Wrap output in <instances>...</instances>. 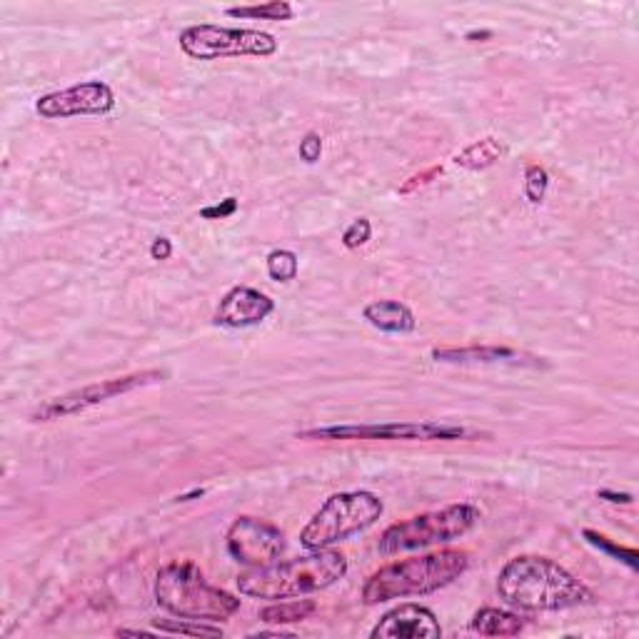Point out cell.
<instances>
[{"instance_id": "6da1fadb", "label": "cell", "mask_w": 639, "mask_h": 639, "mask_svg": "<svg viewBox=\"0 0 639 639\" xmlns=\"http://www.w3.org/2000/svg\"><path fill=\"white\" fill-rule=\"evenodd\" d=\"M497 595L520 612H560L592 605L595 595L550 557L520 555L502 567Z\"/></svg>"}, {"instance_id": "7a4b0ae2", "label": "cell", "mask_w": 639, "mask_h": 639, "mask_svg": "<svg viewBox=\"0 0 639 639\" xmlns=\"http://www.w3.org/2000/svg\"><path fill=\"white\" fill-rule=\"evenodd\" d=\"M347 575V557L337 550H313V555L290 562L253 567L238 577L240 595L258 600H290L325 590Z\"/></svg>"}, {"instance_id": "3957f363", "label": "cell", "mask_w": 639, "mask_h": 639, "mask_svg": "<svg viewBox=\"0 0 639 639\" xmlns=\"http://www.w3.org/2000/svg\"><path fill=\"white\" fill-rule=\"evenodd\" d=\"M467 567H470V555L462 550H442L425 557L390 562L370 575L362 587V600L365 605H380V602L402 600V597L432 595L465 575Z\"/></svg>"}, {"instance_id": "277c9868", "label": "cell", "mask_w": 639, "mask_h": 639, "mask_svg": "<svg viewBox=\"0 0 639 639\" xmlns=\"http://www.w3.org/2000/svg\"><path fill=\"white\" fill-rule=\"evenodd\" d=\"M155 600L163 610L188 620L220 622L240 610V600L230 592L208 585L193 562H173L155 580Z\"/></svg>"}, {"instance_id": "5b68a950", "label": "cell", "mask_w": 639, "mask_h": 639, "mask_svg": "<svg viewBox=\"0 0 639 639\" xmlns=\"http://www.w3.org/2000/svg\"><path fill=\"white\" fill-rule=\"evenodd\" d=\"M382 512H385V505L372 492H335L322 502L320 510L310 517L305 530L300 532V545L310 552L327 550V547L375 525Z\"/></svg>"}, {"instance_id": "8992f818", "label": "cell", "mask_w": 639, "mask_h": 639, "mask_svg": "<svg viewBox=\"0 0 639 639\" xmlns=\"http://www.w3.org/2000/svg\"><path fill=\"white\" fill-rule=\"evenodd\" d=\"M480 520V510L472 505H450L442 510L415 515L405 522L387 527L380 537L377 550L382 555H400V552L422 550V547L445 545L460 540Z\"/></svg>"}, {"instance_id": "52a82bcc", "label": "cell", "mask_w": 639, "mask_h": 639, "mask_svg": "<svg viewBox=\"0 0 639 639\" xmlns=\"http://www.w3.org/2000/svg\"><path fill=\"white\" fill-rule=\"evenodd\" d=\"M180 48L193 60L245 58V55L268 58L278 53V40L265 30L220 28V25L200 23L180 33Z\"/></svg>"}, {"instance_id": "ba28073f", "label": "cell", "mask_w": 639, "mask_h": 639, "mask_svg": "<svg viewBox=\"0 0 639 639\" xmlns=\"http://www.w3.org/2000/svg\"><path fill=\"white\" fill-rule=\"evenodd\" d=\"M300 440H420V442H455L482 440L487 432L470 430L450 422H387V425H330L298 432Z\"/></svg>"}, {"instance_id": "9c48e42d", "label": "cell", "mask_w": 639, "mask_h": 639, "mask_svg": "<svg viewBox=\"0 0 639 639\" xmlns=\"http://www.w3.org/2000/svg\"><path fill=\"white\" fill-rule=\"evenodd\" d=\"M165 380L163 370H143V372H133V375H123V377H113V380H100L93 382V385H85L80 390H70L65 395L50 397L48 402H43L40 407H35L30 420L33 422H55V420H65L70 415H80V412L90 410V407L100 405V402H108L113 397L125 395V392L140 390V387L148 385H158V382Z\"/></svg>"}, {"instance_id": "30bf717a", "label": "cell", "mask_w": 639, "mask_h": 639, "mask_svg": "<svg viewBox=\"0 0 639 639\" xmlns=\"http://www.w3.org/2000/svg\"><path fill=\"white\" fill-rule=\"evenodd\" d=\"M225 545L233 560L248 567L273 565L285 550V537L270 522L260 517H238L225 535Z\"/></svg>"}, {"instance_id": "8fae6325", "label": "cell", "mask_w": 639, "mask_h": 639, "mask_svg": "<svg viewBox=\"0 0 639 639\" xmlns=\"http://www.w3.org/2000/svg\"><path fill=\"white\" fill-rule=\"evenodd\" d=\"M115 108V93L108 83L100 80H88L73 88L55 90V93L43 95L35 103V110L43 118H75V115H105Z\"/></svg>"}, {"instance_id": "7c38bea8", "label": "cell", "mask_w": 639, "mask_h": 639, "mask_svg": "<svg viewBox=\"0 0 639 639\" xmlns=\"http://www.w3.org/2000/svg\"><path fill=\"white\" fill-rule=\"evenodd\" d=\"M442 627L435 612L422 605H400L387 612L372 630V639H437Z\"/></svg>"}, {"instance_id": "4fadbf2b", "label": "cell", "mask_w": 639, "mask_h": 639, "mask_svg": "<svg viewBox=\"0 0 639 639\" xmlns=\"http://www.w3.org/2000/svg\"><path fill=\"white\" fill-rule=\"evenodd\" d=\"M432 360L455 362V365H515V367H547L542 357L525 350L500 345H467V347H435Z\"/></svg>"}, {"instance_id": "5bb4252c", "label": "cell", "mask_w": 639, "mask_h": 639, "mask_svg": "<svg viewBox=\"0 0 639 639\" xmlns=\"http://www.w3.org/2000/svg\"><path fill=\"white\" fill-rule=\"evenodd\" d=\"M275 310V300L268 298L265 293L255 288H245V285H238V288L230 290L218 305V313H215V322L223 327H253L260 325L270 313Z\"/></svg>"}, {"instance_id": "9a60e30c", "label": "cell", "mask_w": 639, "mask_h": 639, "mask_svg": "<svg viewBox=\"0 0 639 639\" xmlns=\"http://www.w3.org/2000/svg\"><path fill=\"white\" fill-rule=\"evenodd\" d=\"M365 320L370 322L372 327L382 332H412L417 327L415 315L407 305L395 303V300H377V303H370L365 310H362Z\"/></svg>"}, {"instance_id": "2e32d148", "label": "cell", "mask_w": 639, "mask_h": 639, "mask_svg": "<svg viewBox=\"0 0 639 639\" xmlns=\"http://www.w3.org/2000/svg\"><path fill=\"white\" fill-rule=\"evenodd\" d=\"M470 630L482 637H517L525 630V620L515 612L497 610V607H482L475 612Z\"/></svg>"}, {"instance_id": "e0dca14e", "label": "cell", "mask_w": 639, "mask_h": 639, "mask_svg": "<svg viewBox=\"0 0 639 639\" xmlns=\"http://www.w3.org/2000/svg\"><path fill=\"white\" fill-rule=\"evenodd\" d=\"M507 148L502 140L497 138H482L477 143L467 145L462 153L455 155V165L465 170H487L492 168L495 163H500L505 158Z\"/></svg>"}, {"instance_id": "ac0fdd59", "label": "cell", "mask_w": 639, "mask_h": 639, "mask_svg": "<svg viewBox=\"0 0 639 639\" xmlns=\"http://www.w3.org/2000/svg\"><path fill=\"white\" fill-rule=\"evenodd\" d=\"M315 610H318V605L313 600H290L265 607L260 612V620L268 622V625H293V622L308 620Z\"/></svg>"}, {"instance_id": "d6986e66", "label": "cell", "mask_w": 639, "mask_h": 639, "mask_svg": "<svg viewBox=\"0 0 639 639\" xmlns=\"http://www.w3.org/2000/svg\"><path fill=\"white\" fill-rule=\"evenodd\" d=\"M225 13L230 18H250V20H290L295 8L288 0H270L263 5H240V8H228Z\"/></svg>"}, {"instance_id": "ffe728a7", "label": "cell", "mask_w": 639, "mask_h": 639, "mask_svg": "<svg viewBox=\"0 0 639 639\" xmlns=\"http://www.w3.org/2000/svg\"><path fill=\"white\" fill-rule=\"evenodd\" d=\"M155 630L168 632V635H188V637H223V630L215 625H205V620H188V617H178V620H153Z\"/></svg>"}, {"instance_id": "44dd1931", "label": "cell", "mask_w": 639, "mask_h": 639, "mask_svg": "<svg viewBox=\"0 0 639 639\" xmlns=\"http://www.w3.org/2000/svg\"><path fill=\"white\" fill-rule=\"evenodd\" d=\"M300 268V260L293 250H273L268 255V275L278 283H290L295 280Z\"/></svg>"}, {"instance_id": "7402d4cb", "label": "cell", "mask_w": 639, "mask_h": 639, "mask_svg": "<svg viewBox=\"0 0 639 639\" xmlns=\"http://www.w3.org/2000/svg\"><path fill=\"white\" fill-rule=\"evenodd\" d=\"M550 188V173L542 165H527L525 170V195L532 205H540Z\"/></svg>"}, {"instance_id": "603a6c76", "label": "cell", "mask_w": 639, "mask_h": 639, "mask_svg": "<svg viewBox=\"0 0 639 639\" xmlns=\"http://www.w3.org/2000/svg\"><path fill=\"white\" fill-rule=\"evenodd\" d=\"M585 537H587V542H592V545L597 547V550H602V552H607V555L617 557V560L625 562V565L632 567V570H637V567H639V562H637L639 557H637L635 550H627V547L615 545V542L607 540L605 535H597V532H592V530H585Z\"/></svg>"}, {"instance_id": "cb8c5ba5", "label": "cell", "mask_w": 639, "mask_h": 639, "mask_svg": "<svg viewBox=\"0 0 639 639\" xmlns=\"http://www.w3.org/2000/svg\"><path fill=\"white\" fill-rule=\"evenodd\" d=\"M370 235H372L370 220L357 218V220H352L350 228H347L345 233H342V245H345L347 250H360L362 245H365L367 240H370Z\"/></svg>"}, {"instance_id": "d4e9b609", "label": "cell", "mask_w": 639, "mask_h": 639, "mask_svg": "<svg viewBox=\"0 0 639 639\" xmlns=\"http://www.w3.org/2000/svg\"><path fill=\"white\" fill-rule=\"evenodd\" d=\"M442 175V168L440 165H435V168H430V170H425V173H417V175H412L410 180H405V183L400 185V188H397V193L400 195H412V193H417V190L420 188H427V185L432 183V180H437Z\"/></svg>"}, {"instance_id": "484cf974", "label": "cell", "mask_w": 639, "mask_h": 639, "mask_svg": "<svg viewBox=\"0 0 639 639\" xmlns=\"http://www.w3.org/2000/svg\"><path fill=\"white\" fill-rule=\"evenodd\" d=\"M298 153H300V158H303L308 165L318 163L320 155H322V138H320V133H315V130H310V133H305V138L300 140Z\"/></svg>"}, {"instance_id": "4316f807", "label": "cell", "mask_w": 639, "mask_h": 639, "mask_svg": "<svg viewBox=\"0 0 639 639\" xmlns=\"http://www.w3.org/2000/svg\"><path fill=\"white\" fill-rule=\"evenodd\" d=\"M235 213H238V200L225 198L223 203L210 205V208L200 210V218H205V220H225V218H230V215H235Z\"/></svg>"}, {"instance_id": "83f0119b", "label": "cell", "mask_w": 639, "mask_h": 639, "mask_svg": "<svg viewBox=\"0 0 639 639\" xmlns=\"http://www.w3.org/2000/svg\"><path fill=\"white\" fill-rule=\"evenodd\" d=\"M170 255H173V243H170L168 238H155L153 245H150V258L163 263V260H168Z\"/></svg>"}, {"instance_id": "f1b7e54d", "label": "cell", "mask_w": 639, "mask_h": 639, "mask_svg": "<svg viewBox=\"0 0 639 639\" xmlns=\"http://www.w3.org/2000/svg\"><path fill=\"white\" fill-rule=\"evenodd\" d=\"M597 497H600V500H607V502H615V505H630L632 502V495H627V492L600 490L597 492Z\"/></svg>"}, {"instance_id": "f546056e", "label": "cell", "mask_w": 639, "mask_h": 639, "mask_svg": "<svg viewBox=\"0 0 639 639\" xmlns=\"http://www.w3.org/2000/svg\"><path fill=\"white\" fill-rule=\"evenodd\" d=\"M485 38H492V30H472V33H467V40H472V43Z\"/></svg>"}, {"instance_id": "4dcf8cb0", "label": "cell", "mask_w": 639, "mask_h": 639, "mask_svg": "<svg viewBox=\"0 0 639 639\" xmlns=\"http://www.w3.org/2000/svg\"><path fill=\"white\" fill-rule=\"evenodd\" d=\"M118 637H155V635L145 630H118Z\"/></svg>"}, {"instance_id": "1f68e13d", "label": "cell", "mask_w": 639, "mask_h": 639, "mask_svg": "<svg viewBox=\"0 0 639 639\" xmlns=\"http://www.w3.org/2000/svg\"><path fill=\"white\" fill-rule=\"evenodd\" d=\"M203 495H205V490H193V492H188V495H178L175 500H178V502H190V500H195V497H203Z\"/></svg>"}]
</instances>
